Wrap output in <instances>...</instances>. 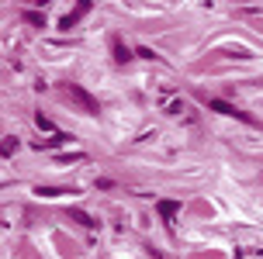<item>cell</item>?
Here are the masks:
<instances>
[{"instance_id":"obj_4","label":"cell","mask_w":263,"mask_h":259,"mask_svg":"<svg viewBox=\"0 0 263 259\" xmlns=\"http://www.w3.org/2000/svg\"><path fill=\"white\" fill-rule=\"evenodd\" d=\"M111 55H115V63H118V66L132 63V49L118 38V35H111Z\"/></svg>"},{"instance_id":"obj_8","label":"cell","mask_w":263,"mask_h":259,"mask_svg":"<svg viewBox=\"0 0 263 259\" xmlns=\"http://www.w3.org/2000/svg\"><path fill=\"white\" fill-rule=\"evenodd\" d=\"M17 152V138H4L0 142V155H14Z\"/></svg>"},{"instance_id":"obj_5","label":"cell","mask_w":263,"mask_h":259,"mask_svg":"<svg viewBox=\"0 0 263 259\" xmlns=\"http://www.w3.org/2000/svg\"><path fill=\"white\" fill-rule=\"evenodd\" d=\"M156 211H159V218L166 221V225H173V218L180 214V201H159Z\"/></svg>"},{"instance_id":"obj_9","label":"cell","mask_w":263,"mask_h":259,"mask_svg":"<svg viewBox=\"0 0 263 259\" xmlns=\"http://www.w3.org/2000/svg\"><path fill=\"white\" fill-rule=\"evenodd\" d=\"M21 17H25L28 25H39V28H42V25H45V17H42V14H39V11H25V14H21Z\"/></svg>"},{"instance_id":"obj_3","label":"cell","mask_w":263,"mask_h":259,"mask_svg":"<svg viewBox=\"0 0 263 259\" xmlns=\"http://www.w3.org/2000/svg\"><path fill=\"white\" fill-rule=\"evenodd\" d=\"M87 14H90V0H77V11L66 14L63 21H59V28H63V31H69V28H77L80 17H87Z\"/></svg>"},{"instance_id":"obj_7","label":"cell","mask_w":263,"mask_h":259,"mask_svg":"<svg viewBox=\"0 0 263 259\" xmlns=\"http://www.w3.org/2000/svg\"><path fill=\"white\" fill-rule=\"evenodd\" d=\"M69 218L77 221V225H83V228H93V225H97V221H93L87 211H80V207H73V211H69Z\"/></svg>"},{"instance_id":"obj_1","label":"cell","mask_w":263,"mask_h":259,"mask_svg":"<svg viewBox=\"0 0 263 259\" xmlns=\"http://www.w3.org/2000/svg\"><path fill=\"white\" fill-rule=\"evenodd\" d=\"M66 97H69V101L77 104V107L83 111V114H97V111H101V104H97V97H90V93L83 90L80 83H66Z\"/></svg>"},{"instance_id":"obj_2","label":"cell","mask_w":263,"mask_h":259,"mask_svg":"<svg viewBox=\"0 0 263 259\" xmlns=\"http://www.w3.org/2000/svg\"><path fill=\"white\" fill-rule=\"evenodd\" d=\"M204 107H211V111H218V114H229V117H239V121H246V125H256L246 111H239L236 104L222 101V97H204Z\"/></svg>"},{"instance_id":"obj_6","label":"cell","mask_w":263,"mask_h":259,"mask_svg":"<svg viewBox=\"0 0 263 259\" xmlns=\"http://www.w3.org/2000/svg\"><path fill=\"white\" fill-rule=\"evenodd\" d=\"M163 111L170 117H180L187 111V104H184V97H163Z\"/></svg>"},{"instance_id":"obj_11","label":"cell","mask_w":263,"mask_h":259,"mask_svg":"<svg viewBox=\"0 0 263 259\" xmlns=\"http://www.w3.org/2000/svg\"><path fill=\"white\" fill-rule=\"evenodd\" d=\"M35 194H42V197H59V194H66V190H59V187H39Z\"/></svg>"},{"instance_id":"obj_10","label":"cell","mask_w":263,"mask_h":259,"mask_svg":"<svg viewBox=\"0 0 263 259\" xmlns=\"http://www.w3.org/2000/svg\"><path fill=\"white\" fill-rule=\"evenodd\" d=\"M35 125H39L42 131H55V125H52V121H49V117H45V114H42V111H39V114H35Z\"/></svg>"}]
</instances>
